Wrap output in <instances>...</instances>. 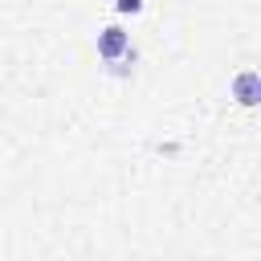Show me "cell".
Instances as JSON below:
<instances>
[{"label":"cell","instance_id":"1","mask_svg":"<svg viewBox=\"0 0 261 261\" xmlns=\"http://www.w3.org/2000/svg\"><path fill=\"white\" fill-rule=\"evenodd\" d=\"M122 53H130V33L122 24H106L98 33V57L102 61H118Z\"/></svg>","mask_w":261,"mask_h":261},{"label":"cell","instance_id":"2","mask_svg":"<svg viewBox=\"0 0 261 261\" xmlns=\"http://www.w3.org/2000/svg\"><path fill=\"white\" fill-rule=\"evenodd\" d=\"M232 98H237L241 106H257V98H261V77H257V69H241V73L232 77Z\"/></svg>","mask_w":261,"mask_h":261},{"label":"cell","instance_id":"3","mask_svg":"<svg viewBox=\"0 0 261 261\" xmlns=\"http://www.w3.org/2000/svg\"><path fill=\"white\" fill-rule=\"evenodd\" d=\"M114 12L118 16H126V12L135 16V12H143V0H114Z\"/></svg>","mask_w":261,"mask_h":261}]
</instances>
